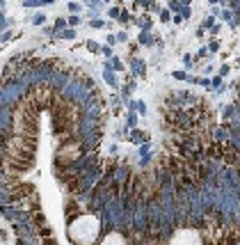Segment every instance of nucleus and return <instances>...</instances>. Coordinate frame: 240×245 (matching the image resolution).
<instances>
[{"label":"nucleus","instance_id":"1","mask_svg":"<svg viewBox=\"0 0 240 245\" xmlns=\"http://www.w3.org/2000/svg\"><path fill=\"white\" fill-rule=\"evenodd\" d=\"M98 231H101V225H98L96 218L92 215H78V220L71 222V241L75 245H89L98 238Z\"/></svg>","mask_w":240,"mask_h":245},{"label":"nucleus","instance_id":"2","mask_svg":"<svg viewBox=\"0 0 240 245\" xmlns=\"http://www.w3.org/2000/svg\"><path fill=\"white\" fill-rule=\"evenodd\" d=\"M169 245H204V241L195 229H181V231L174 234Z\"/></svg>","mask_w":240,"mask_h":245},{"label":"nucleus","instance_id":"3","mask_svg":"<svg viewBox=\"0 0 240 245\" xmlns=\"http://www.w3.org/2000/svg\"><path fill=\"white\" fill-rule=\"evenodd\" d=\"M101 245H126V241H124V236H121L119 231H112V234H108L103 238Z\"/></svg>","mask_w":240,"mask_h":245}]
</instances>
